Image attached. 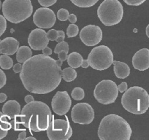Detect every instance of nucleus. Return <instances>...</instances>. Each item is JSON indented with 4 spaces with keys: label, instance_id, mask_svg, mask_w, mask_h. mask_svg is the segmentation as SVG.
<instances>
[{
    "label": "nucleus",
    "instance_id": "obj_1",
    "mask_svg": "<svg viewBox=\"0 0 149 140\" xmlns=\"http://www.w3.org/2000/svg\"><path fill=\"white\" fill-rule=\"evenodd\" d=\"M20 78L30 93L45 94L56 89L62 79V69L55 59L39 54L24 63Z\"/></svg>",
    "mask_w": 149,
    "mask_h": 140
},
{
    "label": "nucleus",
    "instance_id": "obj_2",
    "mask_svg": "<svg viewBox=\"0 0 149 140\" xmlns=\"http://www.w3.org/2000/svg\"><path fill=\"white\" fill-rule=\"evenodd\" d=\"M51 109L42 101H31L24 107L19 119L15 120V130L20 125L34 132L46 131L54 118Z\"/></svg>",
    "mask_w": 149,
    "mask_h": 140
},
{
    "label": "nucleus",
    "instance_id": "obj_3",
    "mask_svg": "<svg viewBox=\"0 0 149 140\" xmlns=\"http://www.w3.org/2000/svg\"><path fill=\"white\" fill-rule=\"evenodd\" d=\"M132 128L126 120L117 115H108L100 122L98 137L101 140H129Z\"/></svg>",
    "mask_w": 149,
    "mask_h": 140
},
{
    "label": "nucleus",
    "instance_id": "obj_4",
    "mask_svg": "<svg viewBox=\"0 0 149 140\" xmlns=\"http://www.w3.org/2000/svg\"><path fill=\"white\" fill-rule=\"evenodd\" d=\"M121 104L123 107L130 113L142 115L149 108V95L141 87H131L123 94Z\"/></svg>",
    "mask_w": 149,
    "mask_h": 140
},
{
    "label": "nucleus",
    "instance_id": "obj_5",
    "mask_svg": "<svg viewBox=\"0 0 149 140\" xmlns=\"http://www.w3.org/2000/svg\"><path fill=\"white\" fill-rule=\"evenodd\" d=\"M2 8L4 17L13 24L23 22L33 12L31 0H5Z\"/></svg>",
    "mask_w": 149,
    "mask_h": 140
},
{
    "label": "nucleus",
    "instance_id": "obj_6",
    "mask_svg": "<svg viewBox=\"0 0 149 140\" xmlns=\"http://www.w3.org/2000/svg\"><path fill=\"white\" fill-rule=\"evenodd\" d=\"M100 21L107 26L119 24L124 15V8L118 0H104L97 10Z\"/></svg>",
    "mask_w": 149,
    "mask_h": 140
},
{
    "label": "nucleus",
    "instance_id": "obj_7",
    "mask_svg": "<svg viewBox=\"0 0 149 140\" xmlns=\"http://www.w3.org/2000/svg\"><path fill=\"white\" fill-rule=\"evenodd\" d=\"M87 60L91 68L102 71L112 65L113 62V54L108 47L100 45L91 50Z\"/></svg>",
    "mask_w": 149,
    "mask_h": 140
},
{
    "label": "nucleus",
    "instance_id": "obj_8",
    "mask_svg": "<svg viewBox=\"0 0 149 140\" xmlns=\"http://www.w3.org/2000/svg\"><path fill=\"white\" fill-rule=\"evenodd\" d=\"M94 98L100 104H110L115 102L118 96V86L113 81L104 80L96 85Z\"/></svg>",
    "mask_w": 149,
    "mask_h": 140
},
{
    "label": "nucleus",
    "instance_id": "obj_9",
    "mask_svg": "<svg viewBox=\"0 0 149 140\" xmlns=\"http://www.w3.org/2000/svg\"><path fill=\"white\" fill-rule=\"evenodd\" d=\"M46 131L51 140H67L72 135V129L67 118V120L53 118Z\"/></svg>",
    "mask_w": 149,
    "mask_h": 140
},
{
    "label": "nucleus",
    "instance_id": "obj_10",
    "mask_svg": "<svg viewBox=\"0 0 149 140\" xmlns=\"http://www.w3.org/2000/svg\"><path fill=\"white\" fill-rule=\"evenodd\" d=\"M71 118L74 123L88 125L94 119V111L88 103H79L72 109Z\"/></svg>",
    "mask_w": 149,
    "mask_h": 140
},
{
    "label": "nucleus",
    "instance_id": "obj_11",
    "mask_svg": "<svg viewBox=\"0 0 149 140\" xmlns=\"http://www.w3.org/2000/svg\"><path fill=\"white\" fill-rule=\"evenodd\" d=\"M56 15L52 10L43 7L37 9L33 16L34 24L40 28H50L56 23Z\"/></svg>",
    "mask_w": 149,
    "mask_h": 140
},
{
    "label": "nucleus",
    "instance_id": "obj_12",
    "mask_svg": "<svg viewBox=\"0 0 149 140\" xmlns=\"http://www.w3.org/2000/svg\"><path fill=\"white\" fill-rule=\"evenodd\" d=\"M80 38L87 46H95L102 39V31L98 26L88 25L81 29Z\"/></svg>",
    "mask_w": 149,
    "mask_h": 140
},
{
    "label": "nucleus",
    "instance_id": "obj_13",
    "mask_svg": "<svg viewBox=\"0 0 149 140\" xmlns=\"http://www.w3.org/2000/svg\"><path fill=\"white\" fill-rule=\"evenodd\" d=\"M71 104V98L67 91H58L51 101L53 111L58 115H66L70 110Z\"/></svg>",
    "mask_w": 149,
    "mask_h": 140
},
{
    "label": "nucleus",
    "instance_id": "obj_14",
    "mask_svg": "<svg viewBox=\"0 0 149 140\" xmlns=\"http://www.w3.org/2000/svg\"><path fill=\"white\" fill-rule=\"evenodd\" d=\"M28 43L34 51H40L48 46L49 40L47 37V33L43 29L36 28L29 35Z\"/></svg>",
    "mask_w": 149,
    "mask_h": 140
},
{
    "label": "nucleus",
    "instance_id": "obj_15",
    "mask_svg": "<svg viewBox=\"0 0 149 140\" xmlns=\"http://www.w3.org/2000/svg\"><path fill=\"white\" fill-rule=\"evenodd\" d=\"M132 65L135 69L145 71L149 68V49L142 48L132 58Z\"/></svg>",
    "mask_w": 149,
    "mask_h": 140
},
{
    "label": "nucleus",
    "instance_id": "obj_16",
    "mask_svg": "<svg viewBox=\"0 0 149 140\" xmlns=\"http://www.w3.org/2000/svg\"><path fill=\"white\" fill-rule=\"evenodd\" d=\"M19 48V42L13 37H7L0 42V53L12 55Z\"/></svg>",
    "mask_w": 149,
    "mask_h": 140
},
{
    "label": "nucleus",
    "instance_id": "obj_17",
    "mask_svg": "<svg viewBox=\"0 0 149 140\" xmlns=\"http://www.w3.org/2000/svg\"><path fill=\"white\" fill-rule=\"evenodd\" d=\"M21 105L19 103L14 100L8 101L4 104L2 107V113L8 118V119L16 118L21 113Z\"/></svg>",
    "mask_w": 149,
    "mask_h": 140
},
{
    "label": "nucleus",
    "instance_id": "obj_18",
    "mask_svg": "<svg viewBox=\"0 0 149 140\" xmlns=\"http://www.w3.org/2000/svg\"><path fill=\"white\" fill-rule=\"evenodd\" d=\"M113 64L114 65V73L117 78L120 79H124L130 75V68L126 63L113 61Z\"/></svg>",
    "mask_w": 149,
    "mask_h": 140
},
{
    "label": "nucleus",
    "instance_id": "obj_19",
    "mask_svg": "<svg viewBox=\"0 0 149 140\" xmlns=\"http://www.w3.org/2000/svg\"><path fill=\"white\" fill-rule=\"evenodd\" d=\"M12 128V125L10 122H8V118L0 112V139L5 138L10 128Z\"/></svg>",
    "mask_w": 149,
    "mask_h": 140
},
{
    "label": "nucleus",
    "instance_id": "obj_20",
    "mask_svg": "<svg viewBox=\"0 0 149 140\" xmlns=\"http://www.w3.org/2000/svg\"><path fill=\"white\" fill-rule=\"evenodd\" d=\"M32 56L31 50L27 46L20 47L16 52V59L19 63H24Z\"/></svg>",
    "mask_w": 149,
    "mask_h": 140
},
{
    "label": "nucleus",
    "instance_id": "obj_21",
    "mask_svg": "<svg viewBox=\"0 0 149 140\" xmlns=\"http://www.w3.org/2000/svg\"><path fill=\"white\" fill-rule=\"evenodd\" d=\"M67 64L72 68H78L81 66L83 61V57L80 53L77 52L71 53L67 56Z\"/></svg>",
    "mask_w": 149,
    "mask_h": 140
},
{
    "label": "nucleus",
    "instance_id": "obj_22",
    "mask_svg": "<svg viewBox=\"0 0 149 140\" xmlns=\"http://www.w3.org/2000/svg\"><path fill=\"white\" fill-rule=\"evenodd\" d=\"M77 78V72L72 67H68L62 70V78L66 82H72Z\"/></svg>",
    "mask_w": 149,
    "mask_h": 140
},
{
    "label": "nucleus",
    "instance_id": "obj_23",
    "mask_svg": "<svg viewBox=\"0 0 149 140\" xmlns=\"http://www.w3.org/2000/svg\"><path fill=\"white\" fill-rule=\"evenodd\" d=\"M75 6L79 8H90L98 2L99 0H70Z\"/></svg>",
    "mask_w": 149,
    "mask_h": 140
},
{
    "label": "nucleus",
    "instance_id": "obj_24",
    "mask_svg": "<svg viewBox=\"0 0 149 140\" xmlns=\"http://www.w3.org/2000/svg\"><path fill=\"white\" fill-rule=\"evenodd\" d=\"M13 65V61L8 55L0 56V67L3 69H10Z\"/></svg>",
    "mask_w": 149,
    "mask_h": 140
},
{
    "label": "nucleus",
    "instance_id": "obj_25",
    "mask_svg": "<svg viewBox=\"0 0 149 140\" xmlns=\"http://www.w3.org/2000/svg\"><path fill=\"white\" fill-rule=\"evenodd\" d=\"M71 96L73 99L76 100V101H81V100L84 99V96H85V93H84L83 88H80V87H76L72 90Z\"/></svg>",
    "mask_w": 149,
    "mask_h": 140
},
{
    "label": "nucleus",
    "instance_id": "obj_26",
    "mask_svg": "<svg viewBox=\"0 0 149 140\" xmlns=\"http://www.w3.org/2000/svg\"><path fill=\"white\" fill-rule=\"evenodd\" d=\"M79 32V28L78 26H76L74 24H71L69 25L67 29V35L68 37H74L78 35Z\"/></svg>",
    "mask_w": 149,
    "mask_h": 140
},
{
    "label": "nucleus",
    "instance_id": "obj_27",
    "mask_svg": "<svg viewBox=\"0 0 149 140\" xmlns=\"http://www.w3.org/2000/svg\"><path fill=\"white\" fill-rule=\"evenodd\" d=\"M64 51L66 52H69V45L67 44V42L62 41L61 42H58L57 44V45L56 46L55 49H54V53L56 54H58V53H59L60 51Z\"/></svg>",
    "mask_w": 149,
    "mask_h": 140
},
{
    "label": "nucleus",
    "instance_id": "obj_28",
    "mask_svg": "<svg viewBox=\"0 0 149 140\" xmlns=\"http://www.w3.org/2000/svg\"><path fill=\"white\" fill-rule=\"evenodd\" d=\"M69 17V12L67 10L64 9H60L57 12V18L59 21H66L67 20H68Z\"/></svg>",
    "mask_w": 149,
    "mask_h": 140
},
{
    "label": "nucleus",
    "instance_id": "obj_29",
    "mask_svg": "<svg viewBox=\"0 0 149 140\" xmlns=\"http://www.w3.org/2000/svg\"><path fill=\"white\" fill-rule=\"evenodd\" d=\"M7 28L6 18L2 15H0V37L5 33Z\"/></svg>",
    "mask_w": 149,
    "mask_h": 140
},
{
    "label": "nucleus",
    "instance_id": "obj_30",
    "mask_svg": "<svg viewBox=\"0 0 149 140\" xmlns=\"http://www.w3.org/2000/svg\"><path fill=\"white\" fill-rule=\"evenodd\" d=\"M47 37L51 41H56L58 37V31L55 29H51L47 32Z\"/></svg>",
    "mask_w": 149,
    "mask_h": 140
},
{
    "label": "nucleus",
    "instance_id": "obj_31",
    "mask_svg": "<svg viewBox=\"0 0 149 140\" xmlns=\"http://www.w3.org/2000/svg\"><path fill=\"white\" fill-rule=\"evenodd\" d=\"M56 2L57 0H38V2L40 3V5L41 6L45 7V8L52 6L54 4L56 3Z\"/></svg>",
    "mask_w": 149,
    "mask_h": 140
},
{
    "label": "nucleus",
    "instance_id": "obj_32",
    "mask_svg": "<svg viewBox=\"0 0 149 140\" xmlns=\"http://www.w3.org/2000/svg\"><path fill=\"white\" fill-rule=\"evenodd\" d=\"M146 0H124L127 5H131V6H139L142 4L144 3Z\"/></svg>",
    "mask_w": 149,
    "mask_h": 140
},
{
    "label": "nucleus",
    "instance_id": "obj_33",
    "mask_svg": "<svg viewBox=\"0 0 149 140\" xmlns=\"http://www.w3.org/2000/svg\"><path fill=\"white\" fill-rule=\"evenodd\" d=\"M6 81L7 78L5 72L2 69H0V89L5 86V84H6Z\"/></svg>",
    "mask_w": 149,
    "mask_h": 140
},
{
    "label": "nucleus",
    "instance_id": "obj_34",
    "mask_svg": "<svg viewBox=\"0 0 149 140\" xmlns=\"http://www.w3.org/2000/svg\"><path fill=\"white\" fill-rule=\"evenodd\" d=\"M58 58H59V60H61L62 62L67 59V56H68V55H67V52H66V51H60L59 53H58Z\"/></svg>",
    "mask_w": 149,
    "mask_h": 140
},
{
    "label": "nucleus",
    "instance_id": "obj_35",
    "mask_svg": "<svg viewBox=\"0 0 149 140\" xmlns=\"http://www.w3.org/2000/svg\"><path fill=\"white\" fill-rule=\"evenodd\" d=\"M64 38H65V34L63 31H58V37H57L56 40L58 42H61L64 41Z\"/></svg>",
    "mask_w": 149,
    "mask_h": 140
},
{
    "label": "nucleus",
    "instance_id": "obj_36",
    "mask_svg": "<svg viewBox=\"0 0 149 140\" xmlns=\"http://www.w3.org/2000/svg\"><path fill=\"white\" fill-rule=\"evenodd\" d=\"M118 91H120L121 93L125 92L127 90V82H122L121 84H120L118 86Z\"/></svg>",
    "mask_w": 149,
    "mask_h": 140
},
{
    "label": "nucleus",
    "instance_id": "obj_37",
    "mask_svg": "<svg viewBox=\"0 0 149 140\" xmlns=\"http://www.w3.org/2000/svg\"><path fill=\"white\" fill-rule=\"evenodd\" d=\"M21 69H22V65L21 64V63H18L13 66V72L15 73H20Z\"/></svg>",
    "mask_w": 149,
    "mask_h": 140
},
{
    "label": "nucleus",
    "instance_id": "obj_38",
    "mask_svg": "<svg viewBox=\"0 0 149 140\" xmlns=\"http://www.w3.org/2000/svg\"><path fill=\"white\" fill-rule=\"evenodd\" d=\"M68 19L71 24H75L77 21V17L74 14H70V15H69Z\"/></svg>",
    "mask_w": 149,
    "mask_h": 140
},
{
    "label": "nucleus",
    "instance_id": "obj_39",
    "mask_svg": "<svg viewBox=\"0 0 149 140\" xmlns=\"http://www.w3.org/2000/svg\"><path fill=\"white\" fill-rule=\"evenodd\" d=\"M42 53H43L44 55H51V53H52V50H51L50 48H48V47H45V48L42 49Z\"/></svg>",
    "mask_w": 149,
    "mask_h": 140
},
{
    "label": "nucleus",
    "instance_id": "obj_40",
    "mask_svg": "<svg viewBox=\"0 0 149 140\" xmlns=\"http://www.w3.org/2000/svg\"><path fill=\"white\" fill-rule=\"evenodd\" d=\"M26 132L25 131H23L22 132H21L19 134V135H18V140H24V139H26Z\"/></svg>",
    "mask_w": 149,
    "mask_h": 140
},
{
    "label": "nucleus",
    "instance_id": "obj_41",
    "mask_svg": "<svg viewBox=\"0 0 149 140\" xmlns=\"http://www.w3.org/2000/svg\"><path fill=\"white\" fill-rule=\"evenodd\" d=\"M34 97L32 96L31 95H27L25 97V101L26 104H28V103H30L31 102V101H34Z\"/></svg>",
    "mask_w": 149,
    "mask_h": 140
},
{
    "label": "nucleus",
    "instance_id": "obj_42",
    "mask_svg": "<svg viewBox=\"0 0 149 140\" xmlns=\"http://www.w3.org/2000/svg\"><path fill=\"white\" fill-rule=\"evenodd\" d=\"M7 95L5 94H3V93H1L0 94V103L5 102L7 99Z\"/></svg>",
    "mask_w": 149,
    "mask_h": 140
},
{
    "label": "nucleus",
    "instance_id": "obj_43",
    "mask_svg": "<svg viewBox=\"0 0 149 140\" xmlns=\"http://www.w3.org/2000/svg\"><path fill=\"white\" fill-rule=\"evenodd\" d=\"M81 67L83 68H87V67H89V64H88V60H83L82 64H81Z\"/></svg>",
    "mask_w": 149,
    "mask_h": 140
},
{
    "label": "nucleus",
    "instance_id": "obj_44",
    "mask_svg": "<svg viewBox=\"0 0 149 140\" xmlns=\"http://www.w3.org/2000/svg\"><path fill=\"white\" fill-rule=\"evenodd\" d=\"M146 35H147V37L149 38V24L147 26V27H146Z\"/></svg>",
    "mask_w": 149,
    "mask_h": 140
},
{
    "label": "nucleus",
    "instance_id": "obj_45",
    "mask_svg": "<svg viewBox=\"0 0 149 140\" xmlns=\"http://www.w3.org/2000/svg\"><path fill=\"white\" fill-rule=\"evenodd\" d=\"M57 61V64H58V65L59 66V67H61V66L62 65V61H61V60H58V61Z\"/></svg>",
    "mask_w": 149,
    "mask_h": 140
},
{
    "label": "nucleus",
    "instance_id": "obj_46",
    "mask_svg": "<svg viewBox=\"0 0 149 140\" xmlns=\"http://www.w3.org/2000/svg\"><path fill=\"white\" fill-rule=\"evenodd\" d=\"M26 140H29V139L36 140V138H34V137H27V138H26Z\"/></svg>",
    "mask_w": 149,
    "mask_h": 140
},
{
    "label": "nucleus",
    "instance_id": "obj_47",
    "mask_svg": "<svg viewBox=\"0 0 149 140\" xmlns=\"http://www.w3.org/2000/svg\"><path fill=\"white\" fill-rule=\"evenodd\" d=\"M2 2H1V0H0V9L2 8Z\"/></svg>",
    "mask_w": 149,
    "mask_h": 140
},
{
    "label": "nucleus",
    "instance_id": "obj_48",
    "mask_svg": "<svg viewBox=\"0 0 149 140\" xmlns=\"http://www.w3.org/2000/svg\"><path fill=\"white\" fill-rule=\"evenodd\" d=\"M0 42H1V40H0Z\"/></svg>",
    "mask_w": 149,
    "mask_h": 140
}]
</instances>
